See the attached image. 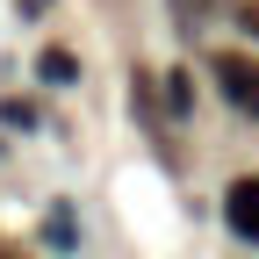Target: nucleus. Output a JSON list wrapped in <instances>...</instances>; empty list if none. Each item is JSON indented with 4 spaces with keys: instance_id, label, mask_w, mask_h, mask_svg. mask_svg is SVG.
Segmentation results:
<instances>
[{
    "instance_id": "nucleus-2",
    "label": "nucleus",
    "mask_w": 259,
    "mask_h": 259,
    "mask_svg": "<svg viewBox=\"0 0 259 259\" xmlns=\"http://www.w3.org/2000/svg\"><path fill=\"white\" fill-rule=\"evenodd\" d=\"M223 216H231V231L259 245V180H231V194H223Z\"/></svg>"
},
{
    "instance_id": "nucleus-3",
    "label": "nucleus",
    "mask_w": 259,
    "mask_h": 259,
    "mask_svg": "<svg viewBox=\"0 0 259 259\" xmlns=\"http://www.w3.org/2000/svg\"><path fill=\"white\" fill-rule=\"evenodd\" d=\"M36 72L65 87V79H79V58H72V51H44V58H36Z\"/></svg>"
},
{
    "instance_id": "nucleus-1",
    "label": "nucleus",
    "mask_w": 259,
    "mask_h": 259,
    "mask_svg": "<svg viewBox=\"0 0 259 259\" xmlns=\"http://www.w3.org/2000/svg\"><path fill=\"white\" fill-rule=\"evenodd\" d=\"M216 79H223V94H231L238 108L259 115V65H252L245 51H223V58H216Z\"/></svg>"
},
{
    "instance_id": "nucleus-4",
    "label": "nucleus",
    "mask_w": 259,
    "mask_h": 259,
    "mask_svg": "<svg viewBox=\"0 0 259 259\" xmlns=\"http://www.w3.org/2000/svg\"><path fill=\"white\" fill-rule=\"evenodd\" d=\"M252 29H259V15H252Z\"/></svg>"
}]
</instances>
